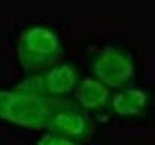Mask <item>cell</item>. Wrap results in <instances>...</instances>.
<instances>
[{
  "label": "cell",
  "mask_w": 155,
  "mask_h": 145,
  "mask_svg": "<svg viewBox=\"0 0 155 145\" xmlns=\"http://www.w3.org/2000/svg\"><path fill=\"white\" fill-rule=\"evenodd\" d=\"M74 101L85 112H100L109 108L111 90L94 76L81 79L74 90Z\"/></svg>",
  "instance_id": "8992f818"
},
{
  "label": "cell",
  "mask_w": 155,
  "mask_h": 145,
  "mask_svg": "<svg viewBox=\"0 0 155 145\" xmlns=\"http://www.w3.org/2000/svg\"><path fill=\"white\" fill-rule=\"evenodd\" d=\"M16 52L19 67L25 75H31L61 62L65 48L54 29L33 24L19 34Z\"/></svg>",
  "instance_id": "7a4b0ae2"
},
{
  "label": "cell",
  "mask_w": 155,
  "mask_h": 145,
  "mask_svg": "<svg viewBox=\"0 0 155 145\" xmlns=\"http://www.w3.org/2000/svg\"><path fill=\"white\" fill-rule=\"evenodd\" d=\"M36 145H84V144L47 130V133L42 134L40 138L38 139Z\"/></svg>",
  "instance_id": "ba28073f"
},
{
  "label": "cell",
  "mask_w": 155,
  "mask_h": 145,
  "mask_svg": "<svg viewBox=\"0 0 155 145\" xmlns=\"http://www.w3.org/2000/svg\"><path fill=\"white\" fill-rule=\"evenodd\" d=\"M80 79L77 65L62 60L45 70L26 75L14 88L48 98H67L74 92Z\"/></svg>",
  "instance_id": "3957f363"
},
{
  "label": "cell",
  "mask_w": 155,
  "mask_h": 145,
  "mask_svg": "<svg viewBox=\"0 0 155 145\" xmlns=\"http://www.w3.org/2000/svg\"><path fill=\"white\" fill-rule=\"evenodd\" d=\"M90 71L92 76L110 90H119L132 84L136 66L132 56L125 50L107 46L100 48L92 57Z\"/></svg>",
  "instance_id": "277c9868"
},
{
  "label": "cell",
  "mask_w": 155,
  "mask_h": 145,
  "mask_svg": "<svg viewBox=\"0 0 155 145\" xmlns=\"http://www.w3.org/2000/svg\"><path fill=\"white\" fill-rule=\"evenodd\" d=\"M149 103L150 96L147 90L130 85L111 95L109 108L119 117L134 118L143 115Z\"/></svg>",
  "instance_id": "52a82bcc"
},
{
  "label": "cell",
  "mask_w": 155,
  "mask_h": 145,
  "mask_svg": "<svg viewBox=\"0 0 155 145\" xmlns=\"http://www.w3.org/2000/svg\"><path fill=\"white\" fill-rule=\"evenodd\" d=\"M46 130L84 143L93 134L94 124L88 113L77 105L53 114Z\"/></svg>",
  "instance_id": "5b68a950"
},
{
  "label": "cell",
  "mask_w": 155,
  "mask_h": 145,
  "mask_svg": "<svg viewBox=\"0 0 155 145\" xmlns=\"http://www.w3.org/2000/svg\"><path fill=\"white\" fill-rule=\"evenodd\" d=\"M77 105L69 97L48 98L15 88L0 90V120L29 130H46L53 114Z\"/></svg>",
  "instance_id": "6da1fadb"
}]
</instances>
